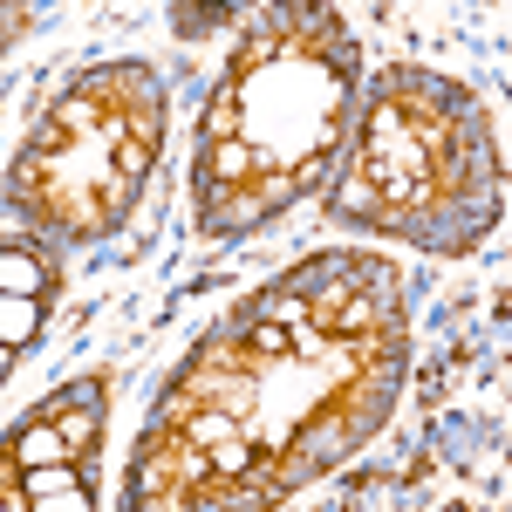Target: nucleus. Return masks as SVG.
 I'll list each match as a JSON object with an SVG mask.
<instances>
[{"label": "nucleus", "instance_id": "nucleus-1", "mask_svg": "<svg viewBox=\"0 0 512 512\" xmlns=\"http://www.w3.org/2000/svg\"><path fill=\"white\" fill-rule=\"evenodd\" d=\"M403 280L369 253H315L246 294L164 383L123 512H274L390 417Z\"/></svg>", "mask_w": 512, "mask_h": 512}, {"label": "nucleus", "instance_id": "nucleus-2", "mask_svg": "<svg viewBox=\"0 0 512 512\" xmlns=\"http://www.w3.org/2000/svg\"><path fill=\"white\" fill-rule=\"evenodd\" d=\"M506 212V158L485 96L431 69H383L342 171L328 178V219L383 233L417 253H472Z\"/></svg>", "mask_w": 512, "mask_h": 512}, {"label": "nucleus", "instance_id": "nucleus-3", "mask_svg": "<svg viewBox=\"0 0 512 512\" xmlns=\"http://www.w3.org/2000/svg\"><path fill=\"white\" fill-rule=\"evenodd\" d=\"M355 89H362V55L335 7L294 0V7H260L246 21L205 103V137H226L253 158L246 233H260L315 185H328V164L355 117Z\"/></svg>", "mask_w": 512, "mask_h": 512}, {"label": "nucleus", "instance_id": "nucleus-4", "mask_svg": "<svg viewBox=\"0 0 512 512\" xmlns=\"http://www.w3.org/2000/svg\"><path fill=\"white\" fill-rule=\"evenodd\" d=\"M164 151V82L144 62L82 69L7 164V212L35 239L96 246L130 219Z\"/></svg>", "mask_w": 512, "mask_h": 512}, {"label": "nucleus", "instance_id": "nucleus-5", "mask_svg": "<svg viewBox=\"0 0 512 512\" xmlns=\"http://www.w3.org/2000/svg\"><path fill=\"white\" fill-rule=\"evenodd\" d=\"M103 396H110L103 376H76V383L48 390L14 431L0 437V451H7L21 472H41V465L96 472V451H103Z\"/></svg>", "mask_w": 512, "mask_h": 512}, {"label": "nucleus", "instance_id": "nucleus-6", "mask_svg": "<svg viewBox=\"0 0 512 512\" xmlns=\"http://www.w3.org/2000/svg\"><path fill=\"white\" fill-rule=\"evenodd\" d=\"M21 492H28V512H96V472H76V465L21 472Z\"/></svg>", "mask_w": 512, "mask_h": 512}, {"label": "nucleus", "instance_id": "nucleus-7", "mask_svg": "<svg viewBox=\"0 0 512 512\" xmlns=\"http://www.w3.org/2000/svg\"><path fill=\"white\" fill-rule=\"evenodd\" d=\"M41 321H48V301H35V294H0V349H28L41 335Z\"/></svg>", "mask_w": 512, "mask_h": 512}, {"label": "nucleus", "instance_id": "nucleus-8", "mask_svg": "<svg viewBox=\"0 0 512 512\" xmlns=\"http://www.w3.org/2000/svg\"><path fill=\"white\" fill-rule=\"evenodd\" d=\"M0 512H28V492H21V465L0 451Z\"/></svg>", "mask_w": 512, "mask_h": 512}, {"label": "nucleus", "instance_id": "nucleus-9", "mask_svg": "<svg viewBox=\"0 0 512 512\" xmlns=\"http://www.w3.org/2000/svg\"><path fill=\"white\" fill-rule=\"evenodd\" d=\"M171 21H178V35H205L212 21H233V7H178Z\"/></svg>", "mask_w": 512, "mask_h": 512}, {"label": "nucleus", "instance_id": "nucleus-10", "mask_svg": "<svg viewBox=\"0 0 512 512\" xmlns=\"http://www.w3.org/2000/svg\"><path fill=\"white\" fill-rule=\"evenodd\" d=\"M21 28H28V7H0V48L21 35Z\"/></svg>", "mask_w": 512, "mask_h": 512}]
</instances>
